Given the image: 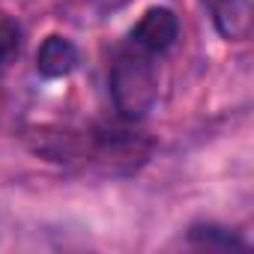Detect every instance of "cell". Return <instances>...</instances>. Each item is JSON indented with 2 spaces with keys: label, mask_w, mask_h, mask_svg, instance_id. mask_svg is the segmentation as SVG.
Masks as SVG:
<instances>
[{
  "label": "cell",
  "mask_w": 254,
  "mask_h": 254,
  "mask_svg": "<svg viewBox=\"0 0 254 254\" xmlns=\"http://www.w3.org/2000/svg\"><path fill=\"white\" fill-rule=\"evenodd\" d=\"M108 84H111V102L126 123L144 120L159 102V72H156L153 54L135 45L117 54Z\"/></svg>",
  "instance_id": "cell-1"
},
{
  "label": "cell",
  "mask_w": 254,
  "mask_h": 254,
  "mask_svg": "<svg viewBox=\"0 0 254 254\" xmlns=\"http://www.w3.org/2000/svg\"><path fill=\"white\" fill-rule=\"evenodd\" d=\"M180 36V18L174 9L168 6H150L141 21L132 27V36H129V45L147 51V54H165Z\"/></svg>",
  "instance_id": "cell-2"
},
{
  "label": "cell",
  "mask_w": 254,
  "mask_h": 254,
  "mask_svg": "<svg viewBox=\"0 0 254 254\" xmlns=\"http://www.w3.org/2000/svg\"><path fill=\"white\" fill-rule=\"evenodd\" d=\"M78 66V48L69 36L51 33L42 39L36 51V72L42 78H66Z\"/></svg>",
  "instance_id": "cell-3"
},
{
  "label": "cell",
  "mask_w": 254,
  "mask_h": 254,
  "mask_svg": "<svg viewBox=\"0 0 254 254\" xmlns=\"http://www.w3.org/2000/svg\"><path fill=\"white\" fill-rule=\"evenodd\" d=\"M212 3V15H215V27L227 36V39H245L251 18H248V0H209Z\"/></svg>",
  "instance_id": "cell-4"
},
{
  "label": "cell",
  "mask_w": 254,
  "mask_h": 254,
  "mask_svg": "<svg viewBox=\"0 0 254 254\" xmlns=\"http://www.w3.org/2000/svg\"><path fill=\"white\" fill-rule=\"evenodd\" d=\"M189 242L197 248H212V251H245L248 242L221 224H191L189 227Z\"/></svg>",
  "instance_id": "cell-5"
},
{
  "label": "cell",
  "mask_w": 254,
  "mask_h": 254,
  "mask_svg": "<svg viewBox=\"0 0 254 254\" xmlns=\"http://www.w3.org/2000/svg\"><path fill=\"white\" fill-rule=\"evenodd\" d=\"M21 45H24V33L18 18L0 9V69H9L18 60Z\"/></svg>",
  "instance_id": "cell-6"
},
{
  "label": "cell",
  "mask_w": 254,
  "mask_h": 254,
  "mask_svg": "<svg viewBox=\"0 0 254 254\" xmlns=\"http://www.w3.org/2000/svg\"><path fill=\"white\" fill-rule=\"evenodd\" d=\"M93 3H96L99 12H117V9H123L126 3H132V0H93Z\"/></svg>",
  "instance_id": "cell-7"
}]
</instances>
